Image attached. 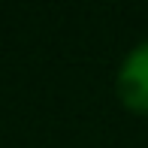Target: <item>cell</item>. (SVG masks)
I'll use <instances>...</instances> for the list:
<instances>
[{"label":"cell","mask_w":148,"mask_h":148,"mask_svg":"<svg viewBox=\"0 0 148 148\" xmlns=\"http://www.w3.org/2000/svg\"><path fill=\"white\" fill-rule=\"evenodd\" d=\"M115 91L130 112L148 115V39L133 45L127 58L121 60L115 76Z\"/></svg>","instance_id":"obj_1"}]
</instances>
